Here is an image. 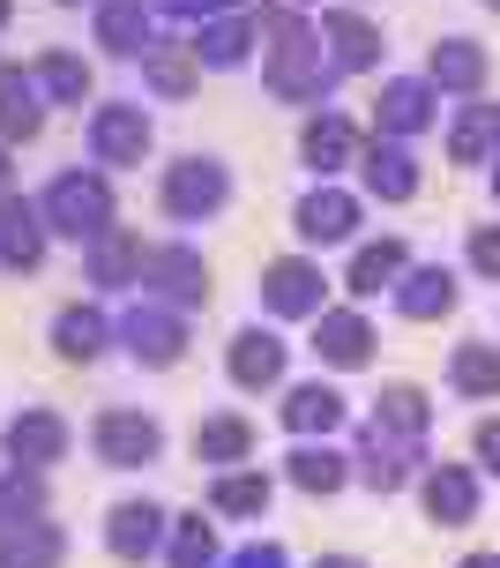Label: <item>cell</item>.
Returning a JSON list of instances; mask_svg holds the SVG:
<instances>
[{"label": "cell", "mask_w": 500, "mask_h": 568, "mask_svg": "<svg viewBox=\"0 0 500 568\" xmlns=\"http://www.w3.org/2000/svg\"><path fill=\"white\" fill-rule=\"evenodd\" d=\"M322 45H329L336 75H359V68L381 60V30L366 16H351V8H322Z\"/></svg>", "instance_id": "ffe728a7"}, {"label": "cell", "mask_w": 500, "mask_h": 568, "mask_svg": "<svg viewBox=\"0 0 500 568\" xmlns=\"http://www.w3.org/2000/svg\"><path fill=\"white\" fill-rule=\"evenodd\" d=\"M359 172H366V195L374 202H411L418 195V158L404 142H374L359 150Z\"/></svg>", "instance_id": "484cf974"}, {"label": "cell", "mask_w": 500, "mask_h": 568, "mask_svg": "<svg viewBox=\"0 0 500 568\" xmlns=\"http://www.w3.org/2000/svg\"><path fill=\"white\" fill-rule=\"evenodd\" d=\"M68 561V531L53 516H30L16 531H0V568H60Z\"/></svg>", "instance_id": "4316f807"}, {"label": "cell", "mask_w": 500, "mask_h": 568, "mask_svg": "<svg viewBox=\"0 0 500 568\" xmlns=\"http://www.w3.org/2000/svg\"><path fill=\"white\" fill-rule=\"evenodd\" d=\"M486 8H500V0H486Z\"/></svg>", "instance_id": "816d5d0a"}, {"label": "cell", "mask_w": 500, "mask_h": 568, "mask_svg": "<svg viewBox=\"0 0 500 568\" xmlns=\"http://www.w3.org/2000/svg\"><path fill=\"white\" fill-rule=\"evenodd\" d=\"M448 382H456V397H500V344H456Z\"/></svg>", "instance_id": "ab89813d"}, {"label": "cell", "mask_w": 500, "mask_h": 568, "mask_svg": "<svg viewBox=\"0 0 500 568\" xmlns=\"http://www.w3.org/2000/svg\"><path fill=\"white\" fill-rule=\"evenodd\" d=\"M471 270L500 284V225H478V232H471Z\"/></svg>", "instance_id": "b9f144b4"}, {"label": "cell", "mask_w": 500, "mask_h": 568, "mask_svg": "<svg viewBox=\"0 0 500 568\" xmlns=\"http://www.w3.org/2000/svg\"><path fill=\"white\" fill-rule=\"evenodd\" d=\"M224 202H232L224 158H180V165H165V217L172 225H202V217H217Z\"/></svg>", "instance_id": "8992f818"}, {"label": "cell", "mask_w": 500, "mask_h": 568, "mask_svg": "<svg viewBox=\"0 0 500 568\" xmlns=\"http://www.w3.org/2000/svg\"><path fill=\"white\" fill-rule=\"evenodd\" d=\"M38 217H45V232L75 240V247H90L98 232H112V180H105L98 165H83V172H60L53 187L38 195Z\"/></svg>", "instance_id": "6da1fadb"}, {"label": "cell", "mask_w": 500, "mask_h": 568, "mask_svg": "<svg viewBox=\"0 0 500 568\" xmlns=\"http://www.w3.org/2000/svg\"><path fill=\"white\" fill-rule=\"evenodd\" d=\"M165 531H172V516L157 509V501H112L105 554H112V561H127V568H142V561H157V554H165Z\"/></svg>", "instance_id": "30bf717a"}, {"label": "cell", "mask_w": 500, "mask_h": 568, "mask_svg": "<svg viewBox=\"0 0 500 568\" xmlns=\"http://www.w3.org/2000/svg\"><path fill=\"white\" fill-rule=\"evenodd\" d=\"M448 158L456 165H493L500 158V105H463L448 128Z\"/></svg>", "instance_id": "1f68e13d"}, {"label": "cell", "mask_w": 500, "mask_h": 568, "mask_svg": "<svg viewBox=\"0 0 500 568\" xmlns=\"http://www.w3.org/2000/svg\"><path fill=\"white\" fill-rule=\"evenodd\" d=\"M277 419L299 434V442H329L336 426L351 419V404H344V389H329V382H299V389H284Z\"/></svg>", "instance_id": "ac0fdd59"}, {"label": "cell", "mask_w": 500, "mask_h": 568, "mask_svg": "<svg viewBox=\"0 0 500 568\" xmlns=\"http://www.w3.org/2000/svg\"><path fill=\"white\" fill-rule=\"evenodd\" d=\"M404 270H411V247H404V240H366L359 255H351V270H344V284H351L359 300H374V292H396Z\"/></svg>", "instance_id": "f546056e"}, {"label": "cell", "mask_w": 500, "mask_h": 568, "mask_svg": "<svg viewBox=\"0 0 500 568\" xmlns=\"http://www.w3.org/2000/svg\"><path fill=\"white\" fill-rule=\"evenodd\" d=\"M359 150H366V142H359V128H351L344 113H314L299 128V158L322 172V180H329V172H344V165H359Z\"/></svg>", "instance_id": "44dd1931"}, {"label": "cell", "mask_w": 500, "mask_h": 568, "mask_svg": "<svg viewBox=\"0 0 500 568\" xmlns=\"http://www.w3.org/2000/svg\"><path fill=\"white\" fill-rule=\"evenodd\" d=\"M45 240H53V232L38 217V202H23L8 187V195H0V270H8V277H30V270L45 262Z\"/></svg>", "instance_id": "9a60e30c"}, {"label": "cell", "mask_w": 500, "mask_h": 568, "mask_svg": "<svg viewBox=\"0 0 500 568\" xmlns=\"http://www.w3.org/2000/svg\"><path fill=\"white\" fill-rule=\"evenodd\" d=\"M120 344L135 352L142 367H180V359H187V314L142 292L135 307L120 314Z\"/></svg>", "instance_id": "5b68a950"}, {"label": "cell", "mask_w": 500, "mask_h": 568, "mask_svg": "<svg viewBox=\"0 0 500 568\" xmlns=\"http://www.w3.org/2000/svg\"><path fill=\"white\" fill-rule=\"evenodd\" d=\"M292 232H299L306 247H344L351 232H359V195H344V187H306L299 210H292Z\"/></svg>", "instance_id": "4fadbf2b"}, {"label": "cell", "mask_w": 500, "mask_h": 568, "mask_svg": "<svg viewBox=\"0 0 500 568\" xmlns=\"http://www.w3.org/2000/svg\"><path fill=\"white\" fill-rule=\"evenodd\" d=\"M8 187H16V172H8V142H0V195H8Z\"/></svg>", "instance_id": "7dc6e473"}, {"label": "cell", "mask_w": 500, "mask_h": 568, "mask_svg": "<svg viewBox=\"0 0 500 568\" xmlns=\"http://www.w3.org/2000/svg\"><path fill=\"white\" fill-rule=\"evenodd\" d=\"M8 16H16V0H0V23H8Z\"/></svg>", "instance_id": "c3c4849f"}, {"label": "cell", "mask_w": 500, "mask_h": 568, "mask_svg": "<svg viewBox=\"0 0 500 568\" xmlns=\"http://www.w3.org/2000/svg\"><path fill=\"white\" fill-rule=\"evenodd\" d=\"M90 449H98L105 471H142V464L165 456V426H157V412L112 404V412H98V426H90Z\"/></svg>", "instance_id": "3957f363"}, {"label": "cell", "mask_w": 500, "mask_h": 568, "mask_svg": "<svg viewBox=\"0 0 500 568\" xmlns=\"http://www.w3.org/2000/svg\"><path fill=\"white\" fill-rule=\"evenodd\" d=\"M396 314L404 322H441L448 307H456V270H441V262H418V270H404L396 277Z\"/></svg>", "instance_id": "7402d4cb"}, {"label": "cell", "mask_w": 500, "mask_h": 568, "mask_svg": "<svg viewBox=\"0 0 500 568\" xmlns=\"http://www.w3.org/2000/svg\"><path fill=\"white\" fill-rule=\"evenodd\" d=\"M217 531L202 524V509L187 516H172V531H165V568H217Z\"/></svg>", "instance_id": "74e56055"}, {"label": "cell", "mask_w": 500, "mask_h": 568, "mask_svg": "<svg viewBox=\"0 0 500 568\" xmlns=\"http://www.w3.org/2000/svg\"><path fill=\"white\" fill-rule=\"evenodd\" d=\"M314 359L336 374H351L374 359V322H366L359 307H322L314 314Z\"/></svg>", "instance_id": "5bb4252c"}, {"label": "cell", "mask_w": 500, "mask_h": 568, "mask_svg": "<svg viewBox=\"0 0 500 568\" xmlns=\"http://www.w3.org/2000/svg\"><path fill=\"white\" fill-rule=\"evenodd\" d=\"M493 195H500V158H493Z\"/></svg>", "instance_id": "681fc988"}, {"label": "cell", "mask_w": 500, "mask_h": 568, "mask_svg": "<svg viewBox=\"0 0 500 568\" xmlns=\"http://www.w3.org/2000/svg\"><path fill=\"white\" fill-rule=\"evenodd\" d=\"M150 142H157V128H150V113L127 105V98H112V105L90 113V158H98V172L142 165V158H150Z\"/></svg>", "instance_id": "52a82bcc"}, {"label": "cell", "mask_w": 500, "mask_h": 568, "mask_svg": "<svg viewBox=\"0 0 500 568\" xmlns=\"http://www.w3.org/2000/svg\"><path fill=\"white\" fill-rule=\"evenodd\" d=\"M471 449H478V464L500 479V419H478V434H471Z\"/></svg>", "instance_id": "ee69618b"}, {"label": "cell", "mask_w": 500, "mask_h": 568, "mask_svg": "<svg viewBox=\"0 0 500 568\" xmlns=\"http://www.w3.org/2000/svg\"><path fill=\"white\" fill-rule=\"evenodd\" d=\"M374 426H381V434H396V442H426L433 404H426V389H411V382H389V389L374 397Z\"/></svg>", "instance_id": "d6a6232c"}, {"label": "cell", "mask_w": 500, "mask_h": 568, "mask_svg": "<svg viewBox=\"0 0 500 568\" xmlns=\"http://www.w3.org/2000/svg\"><path fill=\"white\" fill-rule=\"evenodd\" d=\"M45 471H23V464H8L0 471V531H16V524H30V516H45Z\"/></svg>", "instance_id": "f35d334b"}, {"label": "cell", "mask_w": 500, "mask_h": 568, "mask_svg": "<svg viewBox=\"0 0 500 568\" xmlns=\"http://www.w3.org/2000/svg\"><path fill=\"white\" fill-rule=\"evenodd\" d=\"M426 83L441 90V98H478V90H486V45L441 38V45L426 53Z\"/></svg>", "instance_id": "603a6c76"}, {"label": "cell", "mask_w": 500, "mask_h": 568, "mask_svg": "<svg viewBox=\"0 0 500 568\" xmlns=\"http://www.w3.org/2000/svg\"><path fill=\"white\" fill-rule=\"evenodd\" d=\"M30 83H38L45 105H83L90 90H98V75H90V60H75V53H38L30 60Z\"/></svg>", "instance_id": "4dcf8cb0"}, {"label": "cell", "mask_w": 500, "mask_h": 568, "mask_svg": "<svg viewBox=\"0 0 500 568\" xmlns=\"http://www.w3.org/2000/svg\"><path fill=\"white\" fill-rule=\"evenodd\" d=\"M284 359H292V344L277 337V329H239L232 337V352H224V374H232V389H247V397H262V389H277L284 382Z\"/></svg>", "instance_id": "7c38bea8"}, {"label": "cell", "mask_w": 500, "mask_h": 568, "mask_svg": "<svg viewBox=\"0 0 500 568\" xmlns=\"http://www.w3.org/2000/svg\"><path fill=\"white\" fill-rule=\"evenodd\" d=\"M120 337V322H112L105 307H83V300H68V307L53 314V352L68 359V367H90V359H105V344Z\"/></svg>", "instance_id": "e0dca14e"}, {"label": "cell", "mask_w": 500, "mask_h": 568, "mask_svg": "<svg viewBox=\"0 0 500 568\" xmlns=\"http://www.w3.org/2000/svg\"><path fill=\"white\" fill-rule=\"evenodd\" d=\"M68 442H75V426L60 419L53 404H23L16 419L0 426V449H8V464H23V471H53L60 456H68Z\"/></svg>", "instance_id": "9c48e42d"}, {"label": "cell", "mask_w": 500, "mask_h": 568, "mask_svg": "<svg viewBox=\"0 0 500 568\" xmlns=\"http://www.w3.org/2000/svg\"><path fill=\"white\" fill-rule=\"evenodd\" d=\"M418 501H426V516H433L441 531H456V524L478 516V471L471 464H426V471H418Z\"/></svg>", "instance_id": "2e32d148"}, {"label": "cell", "mask_w": 500, "mask_h": 568, "mask_svg": "<svg viewBox=\"0 0 500 568\" xmlns=\"http://www.w3.org/2000/svg\"><path fill=\"white\" fill-rule=\"evenodd\" d=\"M187 45H195L202 68H239L247 45H254V16H210V23H195Z\"/></svg>", "instance_id": "836d02e7"}, {"label": "cell", "mask_w": 500, "mask_h": 568, "mask_svg": "<svg viewBox=\"0 0 500 568\" xmlns=\"http://www.w3.org/2000/svg\"><path fill=\"white\" fill-rule=\"evenodd\" d=\"M142 292L165 300V307H180V314H195V307H210V262H202L187 240H165V247L142 255Z\"/></svg>", "instance_id": "277c9868"}, {"label": "cell", "mask_w": 500, "mask_h": 568, "mask_svg": "<svg viewBox=\"0 0 500 568\" xmlns=\"http://www.w3.org/2000/svg\"><path fill=\"white\" fill-rule=\"evenodd\" d=\"M60 8H83V0H60Z\"/></svg>", "instance_id": "f907efd6"}, {"label": "cell", "mask_w": 500, "mask_h": 568, "mask_svg": "<svg viewBox=\"0 0 500 568\" xmlns=\"http://www.w3.org/2000/svg\"><path fill=\"white\" fill-rule=\"evenodd\" d=\"M262 83L277 90L284 105H322L336 83V60L322 53V30H292V38H277L269 45V60H262Z\"/></svg>", "instance_id": "7a4b0ae2"}, {"label": "cell", "mask_w": 500, "mask_h": 568, "mask_svg": "<svg viewBox=\"0 0 500 568\" xmlns=\"http://www.w3.org/2000/svg\"><path fill=\"white\" fill-rule=\"evenodd\" d=\"M351 479L374 486V494H404V486L418 479V442H396V434H381V426L366 419L359 456H351Z\"/></svg>", "instance_id": "8fae6325"}, {"label": "cell", "mask_w": 500, "mask_h": 568, "mask_svg": "<svg viewBox=\"0 0 500 568\" xmlns=\"http://www.w3.org/2000/svg\"><path fill=\"white\" fill-rule=\"evenodd\" d=\"M456 568H500V554H463Z\"/></svg>", "instance_id": "bcb514c9"}, {"label": "cell", "mask_w": 500, "mask_h": 568, "mask_svg": "<svg viewBox=\"0 0 500 568\" xmlns=\"http://www.w3.org/2000/svg\"><path fill=\"white\" fill-rule=\"evenodd\" d=\"M284 479L299 486V494H344L351 486V456L329 449V442H299V449L284 456Z\"/></svg>", "instance_id": "f1b7e54d"}, {"label": "cell", "mask_w": 500, "mask_h": 568, "mask_svg": "<svg viewBox=\"0 0 500 568\" xmlns=\"http://www.w3.org/2000/svg\"><path fill=\"white\" fill-rule=\"evenodd\" d=\"M150 0H98V45L105 53H120V60H142L157 38H150Z\"/></svg>", "instance_id": "cb8c5ba5"}, {"label": "cell", "mask_w": 500, "mask_h": 568, "mask_svg": "<svg viewBox=\"0 0 500 568\" xmlns=\"http://www.w3.org/2000/svg\"><path fill=\"white\" fill-rule=\"evenodd\" d=\"M314 568H366V561H359V554H322Z\"/></svg>", "instance_id": "f6af8a7d"}, {"label": "cell", "mask_w": 500, "mask_h": 568, "mask_svg": "<svg viewBox=\"0 0 500 568\" xmlns=\"http://www.w3.org/2000/svg\"><path fill=\"white\" fill-rule=\"evenodd\" d=\"M142 83L157 90V98H187V90L202 83L195 45H150V53H142Z\"/></svg>", "instance_id": "8d00e7d4"}, {"label": "cell", "mask_w": 500, "mask_h": 568, "mask_svg": "<svg viewBox=\"0 0 500 568\" xmlns=\"http://www.w3.org/2000/svg\"><path fill=\"white\" fill-rule=\"evenodd\" d=\"M150 8H172V16H195V23H210V16H239L247 0H150Z\"/></svg>", "instance_id": "7bdbcfd3"}, {"label": "cell", "mask_w": 500, "mask_h": 568, "mask_svg": "<svg viewBox=\"0 0 500 568\" xmlns=\"http://www.w3.org/2000/svg\"><path fill=\"white\" fill-rule=\"evenodd\" d=\"M45 135V98L30 83L23 68H0V142L16 150V142H38Z\"/></svg>", "instance_id": "d4e9b609"}, {"label": "cell", "mask_w": 500, "mask_h": 568, "mask_svg": "<svg viewBox=\"0 0 500 568\" xmlns=\"http://www.w3.org/2000/svg\"><path fill=\"white\" fill-rule=\"evenodd\" d=\"M142 232H127V225H112V232H98L90 240V284H105V292H120V284H142Z\"/></svg>", "instance_id": "83f0119b"}, {"label": "cell", "mask_w": 500, "mask_h": 568, "mask_svg": "<svg viewBox=\"0 0 500 568\" xmlns=\"http://www.w3.org/2000/svg\"><path fill=\"white\" fill-rule=\"evenodd\" d=\"M217 568H292V554H284L277 539H254V546H239V554H224Z\"/></svg>", "instance_id": "60d3db41"}, {"label": "cell", "mask_w": 500, "mask_h": 568, "mask_svg": "<svg viewBox=\"0 0 500 568\" xmlns=\"http://www.w3.org/2000/svg\"><path fill=\"white\" fill-rule=\"evenodd\" d=\"M254 456V426L239 419V412H217V419L195 426V464H217V471H232V464H247Z\"/></svg>", "instance_id": "e575fe53"}, {"label": "cell", "mask_w": 500, "mask_h": 568, "mask_svg": "<svg viewBox=\"0 0 500 568\" xmlns=\"http://www.w3.org/2000/svg\"><path fill=\"white\" fill-rule=\"evenodd\" d=\"M433 98H441V90L426 83V75H396V83H381V98H374V128L389 142L418 135V128H433Z\"/></svg>", "instance_id": "d6986e66"}, {"label": "cell", "mask_w": 500, "mask_h": 568, "mask_svg": "<svg viewBox=\"0 0 500 568\" xmlns=\"http://www.w3.org/2000/svg\"><path fill=\"white\" fill-rule=\"evenodd\" d=\"M262 307L277 314V322H314V314L329 307V277H322V262L314 255H284L262 270Z\"/></svg>", "instance_id": "ba28073f"}, {"label": "cell", "mask_w": 500, "mask_h": 568, "mask_svg": "<svg viewBox=\"0 0 500 568\" xmlns=\"http://www.w3.org/2000/svg\"><path fill=\"white\" fill-rule=\"evenodd\" d=\"M269 501H277L269 471H217V486H210V509L217 516H269Z\"/></svg>", "instance_id": "d590c367"}]
</instances>
